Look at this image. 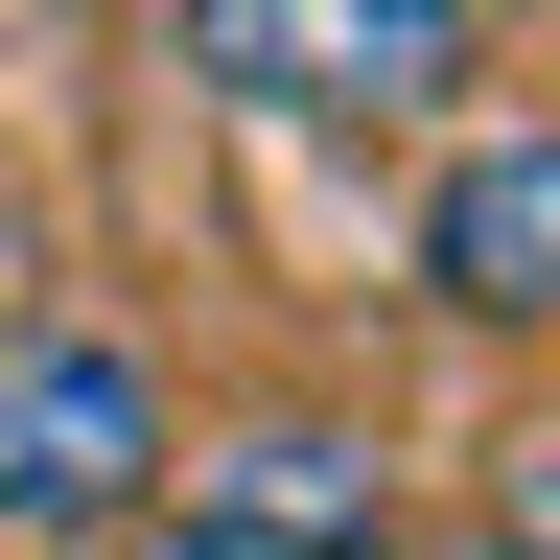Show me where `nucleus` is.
Masks as SVG:
<instances>
[{
    "instance_id": "1",
    "label": "nucleus",
    "mask_w": 560,
    "mask_h": 560,
    "mask_svg": "<svg viewBox=\"0 0 560 560\" xmlns=\"http://www.w3.org/2000/svg\"><path fill=\"white\" fill-rule=\"evenodd\" d=\"M164 490H187V420H164V374H140V327L24 304V327H0V537L117 560Z\"/></svg>"
},
{
    "instance_id": "2",
    "label": "nucleus",
    "mask_w": 560,
    "mask_h": 560,
    "mask_svg": "<svg viewBox=\"0 0 560 560\" xmlns=\"http://www.w3.org/2000/svg\"><path fill=\"white\" fill-rule=\"evenodd\" d=\"M467 70H490L467 0H187V94H257V117H420Z\"/></svg>"
},
{
    "instance_id": "3",
    "label": "nucleus",
    "mask_w": 560,
    "mask_h": 560,
    "mask_svg": "<svg viewBox=\"0 0 560 560\" xmlns=\"http://www.w3.org/2000/svg\"><path fill=\"white\" fill-rule=\"evenodd\" d=\"M164 514H210L234 560H374L397 537V467L350 444V420H234V444H187Z\"/></svg>"
},
{
    "instance_id": "4",
    "label": "nucleus",
    "mask_w": 560,
    "mask_h": 560,
    "mask_svg": "<svg viewBox=\"0 0 560 560\" xmlns=\"http://www.w3.org/2000/svg\"><path fill=\"white\" fill-rule=\"evenodd\" d=\"M420 280L467 327H560V117H490L444 187H420Z\"/></svg>"
},
{
    "instance_id": "5",
    "label": "nucleus",
    "mask_w": 560,
    "mask_h": 560,
    "mask_svg": "<svg viewBox=\"0 0 560 560\" xmlns=\"http://www.w3.org/2000/svg\"><path fill=\"white\" fill-rule=\"evenodd\" d=\"M490 537H514V560H560V444H514V490H490Z\"/></svg>"
},
{
    "instance_id": "6",
    "label": "nucleus",
    "mask_w": 560,
    "mask_h": 560,
    "mask_svg": "<svg viewBox=\"0 0 560 560\" xmlns=\"http://www.w3.org/2000/svg\"><path fill=\"white\" fill-rule=\"evenodd\" d=\"M374 560H514V537H490V514H467V537H374Z\"/></svg>"
}]
</instances>
